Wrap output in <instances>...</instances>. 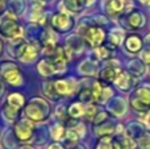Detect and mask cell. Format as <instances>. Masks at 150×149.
<instances>
[{"instance_id":"cell-35","label":"cell","mask_w":150,"mask_h":149,"mask_svg":"<svg viewBox=\"0 0 150 149\" xmlns=\"http://www.w3.org/2000/svg\"><path fill=\"white\" fill-rule=\"evenodd\" d=\"M76 149H79V148H76Z\"/></svg>"},{"instance_id":"cell-4","label":"cell","mask_w":150,"mask_h":149,"mask_svg":"<svg viewBox=\"0 0 150 149\" xmlns=\"http://www.w3.org/2000/svg\"><path fill=\"white\" fill-rule=\"evenodd\" d=\"M0 71H1V75L4 78V81L7 83H9L11 86H18L23 82L20 69L17 66L12 65V63L5 62L3 66H0Z\"/></svg>"},{"instance_id":"cell-27","label":"cell","mask_w":150,"mask_h":149,"mask_svg":"<svg viewBox=\"0 0 150 149\" xmlns=\"http://www.w3.org/2000/svg\"><path fill=\"white\" fill-rule=\"evenodd\" d=\"M96 55H98L100 60H105V58H108L109 55H111V53H109L108 48H104V46H99L98 49H96Z\"/></svg>"},{"instance_id":"cell-15","label":"cell","mask_w":150,"mask_h":149,"mask_svg":"<svg viewBox=\"0 0 150 149\" xmlns=\"http://www.w3.org/2000/svg\"><path fill=\"white\" fill-rule=\"evenodd\" d=\"M83 135H84V128H83L82 124H78L75 128H70L66 132V137L70 141H76L80 137H83Z\"/></svg>"},{"instance_id":"cell-20","label":"cell","mask_w":150,"mask_h":149,"mask_svg":"<svg viewBox=\"0 0 150 149\" xmlns=\"http://www.w3.org/2000/svg\"><path fill=\"white\" fill-rule=\"evenodd\" d=\"M3 114H4V116L8 119V120H15V119L17 118L18 111H16L15 108H12L11 106L5 104L4 108H3Z\"/></svg>"},{"instance_id":"cell-24","label":"cell","mask_w":150,"mask_h":149,"mask_svg":"<svg viewBox=\"0 0 150 149\" xmlns=\"http://www.w3.org/2000/svg\"><path fill=\"white\" fill-rule=\"evenodd\" d=\"M83 115H84L88 120H92L93 116L96 115V107L95 106H92V104L84 106V114H83Z\"/></svg>"},{"instance_id":"cell-18","label":"cell","mask_w":150,"mask_h":149,"mask_svg":"<svg viewBox=\"0 0 150 149\" xmlns=\"http://www.w3.org/2000/svg\"><path fill=\"white\" fill-rule=\"evenodd\" d=\"M69 114H70L71 118H79L84 114V106H82L80 103H73L69 108Z\"/></svg>"},{"instance_id":"cell-1","label":"cell","mask_w":150,"mask_h":149,"mask_svg":"<svg viewBox=\"0 0 150 149\" xmlns=\"http://www.w3.org/2000/svg\"><path fill=\"white\" fill-rule=\"evenodd\" d=\"M25 114L32 121H42L49 115V106L41 98L33 99L25 107Z\"/></svg>"},{"instance_id":"cell-17","label":"cell","mask_w":150,"mask_h":149,"mask_svg":"<svg viewBox=\"0 0 150 149\" xmlns=\"http://www.w3.org/2000/svg\"><path fill=\"white\" fill-rule=\"evenodd\" d=\"M117 74H119V70H117V67L108 66V67H105L103 71H101L100 78L103 79V81H105V82H112V81H115V79H116Z\"/></svg>"},{"instance_id":"cell-2","label":"cell","mask_w":150,"mask_h":149,"mask_svg":"<svg viewBox=\"0 0 150 149\" xmlns=\"http://www.w3.org/2000/svg\"><path fill=\"white\" fill-rule=\"evenodd\" d=\"M0 32L8 38H16L21 36V28L9 12H5L0 17Z\"/></svg>"},{"instance_id":"cell-8","label":"cell","mask_w":150,"mask_h":149,"mask_svg":"<svg viewBox=\"0 0 150 149\" xmlns=\"http://www.w3.org/2000/svg\"><path fill=\"white\" fill-rule=\"evenodd\" d=\"M37 55H38V49L34 44H23L18 49V58L25 63L36 60Z\"/></svg>"},{"instance_id":"cell-12","label":"cell","mask_w":150,"mask_h":149,"mask_svg":"<svg viewBox=\"0 0 150 149\" xmlns=\"http://www.w3.org/2000/svg\"><path fill=\"white\" fill-rule=\"evenodd\" d=\"M125 7V1L124 0H107L105 1V11L109 15H119L122 12Z\"/></svg>"},{"instance_id":"cell-14","label":"cell","mask_w":150,"mask_h":149,"mask_svg":"<svg viewBox=\"0 0 150 149\" xmlns=\"http://www.w3.org/2000/svg\"><path fill=\"white\" fill-rule=\"evenodd\" d=\"M24 103H25L24 96L20 95V94H17V92H15V94H9L8 100H7V104L11 106L12 108H15L16 111H20L21 108L24 107Z\"/></svg>"},{"instance_id":"cell-34","label":"cell","mask_w":150,"mask_h":149,"mask_svg":"<svg viewBox=\"0 0 150 149\" xmlns=\"http://www.w3.org/2000/svg\"><path fill=\"white\" fill-rule=\"evenodd\" d=\"M23 149H32V148H30V147H24Z\"/></svg>"},{"instance_id":"cell-26","label":"cell","mask_w":150,"mask_h":149,"mask_svg":"<svg viewBox=\"0 0 150 149\" xmlns=\"http://www.w3.org/2000/svg\"><path fill=\"white\" fill-rule=\"evenodd\" d=\"M138 148L150 149V135H144V136L138 140Z\"/></svg>"},{"instance_id":"cell-11","label":"cell","mask_w":150,"mask_h":149,"mask_svg":"<svg viewBox=\"0 0 150 149\" xmlns=\"http://www.w3.org/2000/svg\"><path fill=\"white\" fill-rule=\"evenodd\" d=\"M125 48L127 50H129L132 54H136L137 52H140L142 49V40L137 34H130L127 40H125Z\"/></svg>"},{"instance_id":"cell-3","label":"cell","mask_w":150,"mask_h":149,"mask_svg":"<svg viewBox=\"0 0 150 149\" xmlns=\"http://www.w3.org/2000/svg\"><path fill=\"white\" fill-rule=\"evenodd\" d=\"M130 106L137 111H146L150 108V87L141 86L130 96Z\"/></svg>"},{"instance_id":"cell-30","label":"cell","mask_w":150,"mask_h":149,"mask_svg":"<svg viewBox=\"0 0 150 149\" xmlns=\"http://www.w3.org/2000/svg\"><path fill=\"white\" fill-rule=\"evenodd\" d=\"M49 149H63L62 147H61L59 144H53V145H50Z\"/></svg>"},{"instance_id":"cell-16","label":"cell","mask_w":150,"mask_h":149,"mask_svg":"<svg viewBox=\"0 0 150 149\" xmlns=\"http://www.w3.org/2000/svg\"><path fill=\"white\" fill-rule=\"evenodd\" d=\"M38 71L42 74V75H45V77L53 75V74L55 73L54 67H53V65H52V62L49 61V58H47V60H42L41 62L38 63Z\"/></svg>"},{"instance_id":"cell-22","label":"cell","mask_w":150,"mask_h":149,"mask_svg":"<svg viewBox=\"0 0 150 149\" xmlns=\"http://www.w3.org/2000/svg\"><path fill=\"white\" fill-rule=\"evenodd\" d=\"M112 90L109 89L108 86H103V89H101V92H100V96H99L98 102H105L107 99H109V98L112 96Z\"/></svg>"},{"instance_id":"cell-7","label":"cell","mask_w":150,"mask_h":149,"mask_svg":"<svg viewBox=\"0 0 150 149\" xmlns=\"http://www.w3.org/2000/svg\"><path fill=\"white\" fill-rule=\"evenodd\" d=\"M52 25L55 31L58 32H66L73 26V18L67 13H57L52 18Z\"/></svg>"},{"instance_id":"cell-31","label":"cell","mask_w":150,"mask_h":149,"mask_svg":"<svg viewBox=\"0 0 150 149\" xmlns=\"http://www.w3.org/2000/svg\"><path fill=\"white\" fill-rule=\"evenodd\" d=\"M146 124H148V126L150 127V112L148 114V115H146Z\"/></svg>"},{"instance_id":"cell-13","label":"cell","mask_w":150,"mask_h":149,"mask_svg":"<svg viewBox=\"0 0 150 149\" xmlns=\"http://www.w3.org/2000/svg\"><path fill=\"white\" fill-rule=\"evenodd\" d=\"M128 25H129L132 29L141 28V26L144 25L142 13H140L138 11H133V12H130L129 16H128Z\"/></svg>"},{"instance_id":"cell-19","label":"cell","mask_w":150,"mask_h":149,"mask_svg":"<svg viewBox=\"0 0 150 149\" xmlns=\"http://www.w3.org/2000/svg\"><path fill=\"white\" fill-rule=\"evenodd\" d=\"M66 7L71 11V12H80L84 4H83L82 0H65Z\"/></svg>"},{"instance_id":"cell-25","label":"cell","mask_w":150,"mask_h":149,"mask_svg":"<svg viewBox=\"0 0 150 149\" xmlns=\"http://www.w3.org/2000/svg\"><path fill=\"white\" fill-rule=\"evenodd\" d=\"M96 149H112V139L109 136H104L103 139L99 141L98 148Z\"/></svg>"},{"instance_id":"cell-6","label":"cell","mask_w":150,"mask_h":149,"mask_svg":"<svg viewBox=\"0 0 150 149\" xmlns=\"http://www.w3.org/2000/svg\"><path fill=\"white\" fill-rule=\"evenodd\" d=\"M104 38H105V33H104L103 29L99 28V26H90V28L86 31L84 40L91 46H100Z\"/></svg>"},{"instance_id":"cell-36","label":"cell","mask_w":150,"mask_h":149,"mask_svg":"<svg viewBox=\"0 0 150 149\" xmlns=\"http://www.w3.org/2000/svg\"><path fill=\"white\" fill-rule=\"evenodd\" d=\"M149 5H150V4H149Z\"/></svg>"},{"instance_id":"cell-32","label":"cell","mask_w":150,"mask_h":149,"mask_svg":"<svg viewBox=\"0 0 150 149\" xmlns=\"http://www.w3.org/2000/svg\"><path fill=\"white\" fill-rule=\"evenodd\" d=\"M141 3H144V4H150V0H140Z\"/></svg>"},{"instance_id":"cell-21","label":"cell","mask_w":150,"mask_h":149,"mask_svg":"<svg viewBox=\"0 0 150 149\" xmlns=\"http://www.w3.org/2000/svg\"><path fill=\"white\" fill-rule=\"evenodd\" d=\"M63 135H65V128H63L61 124H57V126H54L52 128V136H53V139L61 140L63 137Z\"/></svg>"},{"instance_id":"cell-28","label":"cell","mask_w":150,"mask_h":149,"mask_svg":"<svg viewBox=\"0 0 150 149\" xmlns=\"http://www.w3.org/2000/svg\"><path fill=\"white\" fill-rule=\"evenodd\" d=\"M134 147H136V144H134V141H133L130 137H125L124 141L121 143V148L122 149H134Z\"/></svg>"},{"instance_id":"cell-23","label":"cell","mask_w":150,"mask_h":149,"mask_svg":"<svg viewBox=\"0 0 150 149\" xmlns=\"http://www.w3.org/2000/svg\"><path fill=\"white\" fill-rule=\"evenodd\" d=\"M44 92L47 95V96H50L52 99H54L55 98V89H54V83L53 82H47V83H45L44 86Z\"/></svg>"},{"instance_id":"cell-10","label":"cell","mask_w":150,"mask_h":149,"mask_svg":"<svg viewBox=\"0 0 150 149\" xmlns=\"http://www.w3.org/2000/svg\"><path fill=\"white\" fill-rule=\"evenodd\" d=\"M115 83L120 90L128 91L133 86V79L130 77V74L127 73V71H119V74L116 75V79H115Z\"/></svg>"},{"instance_id":"cell-33","label":"cell","mask_w":150,"mask_h":149,"mask_svg":"<svg viewBox=\"0 0 150 149\" xmlns=\"http://www.w3.org/2000/svg\"><path fill=\"white\" fill-rule=\"evenodd\" d=\"M1 52H3V44H1V41H0V54H1Z\"/></svg>"},{"instance_id":"cell-9","label":"cell","mask_w":150,"mask_h":149,"mask_svg":"<svg viewBox=\"0 0 150 149\" xmlns=\"http://www.w3.org/2000/svg\"><path fill=\"white\" fill-rule=\"evenodd\" d=\"M75 87H76V84L71 79H59V81H57L54 83L55 92L58 95H62V96L73 94L75 91Z\"/></svg>"},{"instance_id":"cell-29","label":"cell","mask_w":150,"mask_h":149,"mask_svg":"<svg viewBox=\"0 0 150 149\" xmlns=\"http://www.w3.org/2000/svg\"><path fill=\"white\" fill-rule=\"evenodd\" d=\"M109 40H111V42L113 44V46H116V45H119L120 41H121V34L117 33V32H112V33L109 34Z\"/></svg>"},{"instance_id":"cell-5","label":"cell","mask_w":150,"mask_h":149,"mask_svg":"<svg viewBox=\"0 0 150 149\" xmlns=\"http://www.w3.org/2000/svg\"><path fill=\"white\" fill-rule=\"evenodd\" d=\"M15 133L21 141H29L33 133V123L30 120H20L15 126Z\"/></svg>"}]
</instances>
